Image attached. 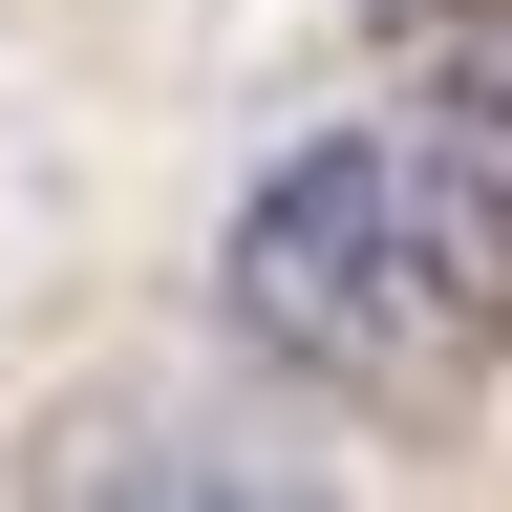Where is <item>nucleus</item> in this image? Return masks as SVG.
<instances>
[{"label": "nucleus", "instance_id": "nucleus-1", "mask_svg": "<svg viewBox=\"0 0 512 512\" xmlns=\"http://www.w3.org/2000/svg\"><path fill=\"white\" fill-rule=\"evenodd\" d=\"M214 320H235L278 384L448 406V342H427V278H406V171H384V128H299V150L235 192V235H214Z\"/></svg>", "mask_w": 512, "mask_h": 512}, {"label": "nucleus", "instance_id": "nucleus-2", "mask_svg": "<svg viewBox=\"0 0 512 512\" xmlns=\"http://www.w3.org/2000/svg\"><path fill=\"white\" fill-rule=\"evenodd\" d=\"M384 64H448V43H512V0H363Z\"/></svg>", "mask_w": 512, "mask_h": 512}]
</instances>
